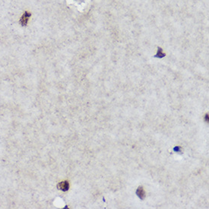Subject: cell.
Listing matches in <instances>:
<instances>
[{"label": "cell", "mask_w": 209, "mask_h": 209, "mask_svg": "<svg viewBox=\"0 0 209 209\" xmlns=\"http://www.w3.org/2000/svg\"><path fill=\"white\" fill-rule=\"evenodd\" d=\"M31 16V14L29 12V11H24V14L22 15V16L20 18L19 23L21 24V25L23 27L27 26V24L28 23V21H29V18Z\"/></svg>", "instance_id": "cell-1"}, {"label": "cell", "mask_w": 209, "mask_h": 209, "mask_svg": "<svg viewBox=\"0 0 209 209\" xmlns=\"http://www.w3.org/2000/svg\"><path fill=\"white\" fill-rule=\"evenodd\" d=\"M59 189L62 190L63 192H66L69 189V183L68 181H63L59 183Z\"/></svg>", "instance_id": "cell-2"}, {"label": "cell", "mask_w": 209, "mask_h": 209, "mask_svg": "<svg viewBox=\"0 0 209 209\" xmlns=\"http://www.w3.org/2000/svg\"><path fill=\"white\" fill-rule=\"evenodd\" d=\"M136 195L138 196V197L140 198L141 200H144V198H145V192H144L142 186H139L138 188V189L136 191Z\"/></svg>", "instance_id": "cell-3"}, {"label": "cell", "mask_w": 209, "mask_h": 209, "mask_svg": "<svg viewBox=\"0 0 209 209\" xmlns=\"http://www.w3.org/2000/svg\"><path fill=\"white\" fill-rule=\"evenodd\" d=\"M157 49H158V50H157V53L156 54L155 56H154V57H156V58L161 59V58H163V57H164V56H166V55H165V53H163V50H162L161 48L158 47Z\"/></svg>", "instance_id": "cell-4"}, {"label": "cell", "mask_w": 209, "mask_h": 209, "mask_svg": "<svg viewBox=\"0 0 209 209\" xmlns=\"http://www.w3.org/2000/svg\"><path fill=\"white\" fill-rule=\"evenodd\" d=\"M174 151H179V152H180V148H179V147H177V148H175Z\"/></svg>", "instance_id": "cell-5"}]
</instances>
